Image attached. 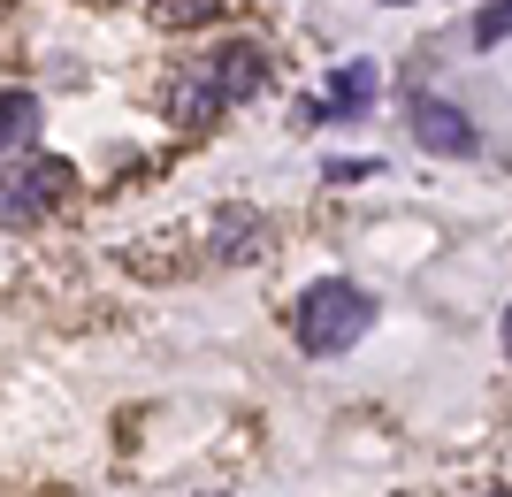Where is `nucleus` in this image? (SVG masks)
Segmentation results:
<instances>
[{
    "mask_svg": "<svg viewBox=\"0 0 512 497\" xmlns=\"http://www.w3.org/2000/svg\"><path fill=\"white\" fill-rule=\"evenodd\" d=\"M260 69H268V62H260L253 46H230L222 62H192V69L169 85V115H176L184 130H199L207 115L237 108V100H253V92H260Z\"/></svg>",
    "mask_w": 512,
    "mask_h": 497,
    "instance_id": "f257e3e1",
    "label": "nucleus"
},
{
    "mask_svg": "<svg viewBox=\"0 0 512 497\" xmlns=\"http://www.w3.org/2000/svg\"><path fill=\"white\" fill-rule=\"evenodd\" d=\"M367 322H375V299H367L360 283H344V276H321L314 291L299 299V314H291L299 352H314V360H329V352H344V345H360Z\"/></svg>",
    "mask_w": 512,
    "mask_h": 497,
    "instance_id": "f03ea898",
    "label": "nucleus"
},
{
    "mask_svg": "<svg viewBox=\"0 0 512 497\" xmlns=\"http://www.w3.org/2000/svg\"><path fill=\"white\" fill-rule=\"evenodd\" d=\"M77 176H69V161H39V169H8L0 176V222L8 230H23V222H39L54 199L69 192Z\"/></svg>",
    "mask_w": 512,
    "mask_h": 497,
    "instance_id": "7ed1b4c3",
    "label": "nucleus"
},
{
    "mask_svg": "<svg viewBox=\"0 0 512 497\" xmlns=\"http://www.w3.org/2000/svg\"><path fill=\"white\" fill-rule=\"evenodd\" d=\"M413 138H421L428 153H459V161H467L474 153V123H467V108H451V100H436V92H421V100H413Z\"/></svg>",
    "mask_w": 512,
    "mask_h": 497,
    "instance_id": "20e7f679",
    "label": "nucleus"
},
{
    "mask_svg": "<svg viewBox=\"0 0 512 497\" xmlns=\"http://www.w3.org/2000/svg\"><path fill=\"white\" fill-rule=\"evenodd\" d=\"M375 92H383V69H375V62H344L337 77H329V108H337V115H367V108H375Z\"/></svg>",
    "mask_w": 512,
    "mask_h": 497,
    "instance_id": "39448f33",
    "label": "nucleus"
},
{
    "mask_svg": "<svg viewBox=\"0 0 512 497\" xmlns=\"http://www.w3.org/2000/svg\"><path fill=\"white\" fill-rule=\"evenodd\" d=\"M31 130H39V100L31 92H0V153L16 138H31Z\"/></svg>",
    "mask_w": 512,
    "mask_h": 497,
    "instance_id": "423d86ee",
    "label": "nucleus"
},
{
    "mask_svg": "<svg viewBox=\"0 0 512 497\" xmlns=\"http://www.w3.org/2000/svg\"><path fill=\"white\" fill-rule=\"evenodd\" d=\"M207 16H222V0H153V23H169V31H192Z\"/></svg>",
    "mask_w": 512,
    "mask_h": 497,
    "instance_id": "0eeeda50",
    "label": "nucleus"
},
{
    "mask_svg": "<svg viewBox=\"0 0 512 497\" xmlns=\"http://www.w3.org/2000/svg\"><path fill=\"white\" fill-rule=\"evenodd\" d=\"M505 39H512V0H490L474 16V46H505Z\"/></svg>",
    "mask_w": 512,
    "mask_h": 497,
    "instance_id": "6e6552de",
    "label": "nucleus"
},
{
    "mask_svg": "<svg viewBox=\"0 0 512 497\" xmlns=\"http://www.w3.org/2000/svg\"><path fill=\"white\" fill-rule=\"evenodd\" d=\"M253 238H260V215H222V253L230 260L253 253Z\"/></svg>",
    "mask_w": 512,
    "mask_h": 497,
    "instance_id": "1a4fd4ad",
    "label": "nucleus"
},
{
    "mask_svg": "<svg viewBox=\"0 0 512 497\" xmlns=\"http://www.w3.org/2000/svg\"><path fill=\"white\" fill-rule=\"evenodd\" d=\"M505 360H512V306H505Z\"/></svg>",
    "mask_w": 512,
    "mask_h": 497,
    "instance_id": "9d476101",
    "label": "nucleus"
},
{
    "mask_svg": "<svg viewBox=\"0 0 512 497\" xmlns=\"http://www.w3.org/2000/svg\"><path fill=\"white\" fill-rule=\"evenodd\" d=\"M497 497H505V490H497Z\"/></svg>",
    "mask_w": 512,
    "mask_h": 497,
    "instance_id": "9b49d317",
    "label": "nucleus"
}]
</instances>
